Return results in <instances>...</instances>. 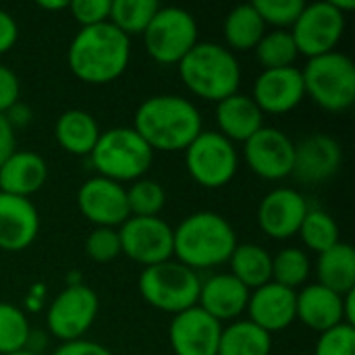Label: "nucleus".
Masks as SVG:
<instances>
[{
	"instance_id": "f03ea898",
	"label": "nucleus",
	"mask_w": 355,
	"mask_h": 355,
	"mask_svg": "<svg viewBox=\"0 0 355 355\" xmlns=\"http://www.w3.org/2000/svg\"><path fill=\"white\" fill-rule=\"evenodd\" d=\"M131 60V37L112 23L79 27L73 35L67 62L71 73L89 85H104L119 79Z\"/></svg>"
},
{
	"instance_id": "39448f33",
	"label": "nucleus",
	"mask_w": 355,
	"mask_h": 355,
	"mask_svg": "<svg viewBox=\"0 0 355 355\" xmlns=\"http://www.w3.org/2000/svg\"><path fill=\"white\" fill-rule=\"evenodd\" d=\"M154 154L133 127H112L100 133L89 162L98 177L123 185L144 179L154 162Z\"/></svg>"
},
{
	"instance_id": "a19ab883",
	"label": "nucleus",
	"mask_w": 355,
	"mask_h": 355,
	"mask_svg": "<svg viewBox=\"0 0 355 355\" xmlns=\"http://www.w3.org/2000/svg\"><path fill=\"white\" fill-rule=\"evenodd\" d=\"M52 355H114L106 345L89 341V339H77L69 343H60Z\"/></svg>"
},
{
	"instance_id": "dca6fc26",
	"label": "nucleus",
	"mask_w": 355,
	"mask_h": 355,
	"mask_svg": "<svg viewBox=\"0 0 355 355\" xmlns=\"http://www.w3.org/2000/svg\"><path fill=\"white\" fill-rule=\"evenodd\" d=\"M223 324L202 308L193 306L175 314L168 327V341L175 355H216Z\"/></svg>"
},
{
	"instance_id": "6ab92c4d",
	"label": "nucleus",
	"mask_w": 355,
	"mask_h": 355,
	"mask_svg": "<svg viewBox=\"0 0 355 355\" xmlns=\"http://www.w3.org/2000/svg\"><path fill=\"white\" fill-rule=\"evenodd\" d=\"M295 295L297 291L277 283H266L250 291L248 320L266 331L268 335L281 333L295 322Z\"/></svg>"
},
{
	"instance_id": "09e8293b",
	"label": "nucleus",
	"mask_w": 355,
	"mask_h": 355,
	"mask_svg": "<svg viewBox=\"0 0 355 355\" xmlns=\"http://www.w3.org/2000/svg\"><path fill=\"white\" fill-rule=\"evenodd\" d=\"M10 355H35V354H29V352H25V349H23V352H17V354H10Z\"/></svg>"
},
{
	"instance_id": "a18cd8bd",
	"label": "nucleus",
	"mask_w": 355,
	"mask_h": 355,
	"mask_svg": "<svg viewBox=\"0 0 355 355\" xmlns=\"http://www.w3.org/2000/svg\"><path fill=\"white\" fill-rule=\"evenodd\" d=\"M46 345H48V335H46V331L31 329V331H29V337H27V343H25V352L40 355L46 349Z\"/></svg>"
},
{
	"instance_id": "e433bc0d",
	"label": "nucleus",
	"mask_w": 355,
	"mask_h": 355,
	"mask_svg": "<svg viewBox=\"0 0 355 355\" xmlns=\"http://www.w3.org/2000/svg\"><path fill=\"white\" fill-rule=\"evenodd\" d=\"M85 256L98 264L112 262L116 256H121L119 231L108 227H96L85 239Z\"/></svg>"
},
{
	"instance_id": "1a4fd4ad",
	"label": "nucleus",
	"mask_w": 355,
	"mask_h": 355,
	"mask_svg": "<svg viewBox=\"0 0 355 355\" xmlns=\"http://www.w3.org/2000/svg\"><path fill=\"white\" fill-rule=\"evenodd\" d=\"M185 166L189 177L204 189H220L233 181L239 168L235 144L218 131L204 129L185 148Z\"/></svg>"
},
{
	"instance_id": "2f4dec72",
	"label": "nucleus",
	"mask_w": 355,
	"mask_h": 355,
	"mask_svg": "<svg viewBox=\"0 0 355 355\" xmlns=\"http://www.w3.org/2000/svg\"><path fill=\"white\" fill-rule=\"evenodd\" d=\"M297 235L302 237L304 245L316 254H322L327 250H331L333 245H337L341 241V233H339V225L337 220L318 208H310Z\"/></svg>"
},
{
	"instance_id": "4be33fe9",
	"label": "nucleus",
	"mask_w": 355,
	"mask_h": 355,
	"mask_svg": "<svg viewBox=\"0 0 355 355\" xmlns=\"http://www.w3.org/2000/svg\"><path fill=\"white\" fill-rule=\"evenodd\" d=\"M216 131L231 144H245L256 131L264 127V112L245 94H233L216 104Z\"/></svg>"
},
{
	"instance_id": "bb28decb",
	"label": "nucleus",
	"mask_w": 355,
	"mask_h": 355,
	"mask_svg": "<svg viewBox=\"0 0 355 355\" xmlns=\"http://www.w3.org/2000/svg\"><path fill=\"white\" fill-rule=\"evenodd\" d=\"M264 33H266V25L260 19L252 2L231 8L229 15L225 17V23H223L225 46L233 54L254 50Z\"/></svg>"
},
{
	"instance_id": "5701e85b",
	"label": "nucleus",
	"mask_w": 355,
	"mask_h": 355,
	"mask_svg": "<svg viewBox=\"0 0 355 355\" xmlns=\"http://www.w3.org/2000/svg\"><path fill=\"white\" fill-rule=\"evenodd\" d=\"M295 320L316 333L343 324V295L312 283L295 295Z\"/></svg>"
},
{
	"instance_id": "49530a36",
	"label": "nucleus",
	"mask_w": 355,
	"mask_h": 355,
	"mask_svg": "<svg viewBox=\"0 0 355 355\" xmlns=\"http://www.w3.org/2000/svg\"><path fill=\"white\" fill-rule=\"evenodd\" d=\"M37 8H42V10H69V0H40Z\"/></svg>"
},
{
	"instance_id": "4c0bfd02",
	"label": "nucleus",
	"mask_w": 355,
	"mask_h": 355,
	"mask_svg": "<svg viewBox=\"0 0 355 355\" xmlns=\"http://www.w3.org/2000/svg\"><path fill=\"white\" fill-rule=\"evenodd\" d=\"M314 355H355V327L343 322L320 333Z\"/></svg>"
},
{
	"instance_id": "de8ad7c7",
	"label": "nucleus",
	"mask_w": 355,
	"mask_h": 355,
	"mask_svg": "<svg viewBox=\"0 0 355 355\" xmlns=\"http://www.w3.org/2000/svg\"><path fill=\"white\" fill-rule=\"evenodd\" d=\"M333 2V6L339 10V12H347V10H354L355 8V0H331Z\"/></svg>"
},
{
	"instance_id": "0eeeda50",
	"label": "nucleus",
	"mask_w": 355,
	"mask_h": 355,
	"mask_svg": "<svg viewBox=\"0 0 355 355\" xmlns=\"http://www.w3.org/2000/svg\"><path fill=\"white\" fill-rule=\"evenodd\" d=\"M200 285V275L175 258L144 268L137 281L144 302L173 316L198 306Z\"/></svg>"
},
{
	"instance_id": "cd10ccee",
	"label": "nucleus",
	"mask_w": 355,
	"mask_h": 355,
	"mask_svg": "<svg viewBox=\"0 0 355 355\" xmlns=\"http://www.w3.org/2000/svg\"><path fill=\"white\" fill-rule=\"evenodd\" d=\"M229 266L231 275L250 291L272 281V254L258 243H237Z\"/></svg>"
},
{
	"instance_id": "9b49d317",
	"label": "nucleus",
	"mask_w": 355,
	"mask_h": 355,
	"mask_svg": "<svg viewBox=\"0 0 355 355\" xmlns=\"http://www.w3.org/2000/svg\"><path fill=\"white\" fill-rule=\"evenodd\" d=\"M289 31L297 46V54L306 58L322 56L337 50L345 31V15L339 12L331 0L312 2L304 6Z\"/></svg>"
},
{
	"instance_id": "393cba45",
	"label": "nucleus",
	"mask_w": 355,
	"mask_h": 355,
	"mask_svg": "<svg viewBox=\"0 0 355 355\" xmlns=\"http://www.w3.org/2000/svg\"><path fill=\"white\" fill-rule=\"evenodd\" d=\"M100 125L92 112L83 108L64 110L54 125V137L58 146L73 156H89L100 137Z\"/></svg>"
},
{
	"instance_id": "58836bf2",
	"label": "nucleus",
	"mask_w": 355,
	"mask_h": 355,
	"mask_svg": "<svg viewBox=\"0 0 355 355\" xmlns=\"http://www.w3.org/2000/svg\"><path fill=\"white\" fill-rule=\"evenodd\" d=\"M69 12L81 27L100 25L110 17V0H73L69 2Z\"/></svg>"
},
{
	"instance_id": "f8f14e48",
	"label": "nucleus",
	"mask_w": 355,
	"mask_h": 355,
	"mask_svg": "<svg viewBox=\"0 0 355 355\" xmlns=\"http://www.w3.org/2000/svg\"><path fill=\"white\" fill-rule=\"evenodd\" d=\"M116 231L121 254L144 268L173 258V227L160 216H129Z\"/></svg>"
},
{
	"instance_id": "a211bd4d",
	"label": "nucleus",
	"mask_w": 355,
	"mask_h": 355,
	"mask_svg": "<svg viewBox=\"0 0 355 355\" xmlns=\"http://www.w3.org/2000/svg\"><path fill=\"white\" fill-rule=\"evenodd\" d=\"M306 98L302 69H268L256 77L252 100L264 114H285L297 108Z\"/></svg>"
},
{
	"instance_id": "79ce46f5",
	"label": "nucleus",
	"mask_w": 355,
	"mask_h": 355,
	"mask_svg": "<svg viewBox=\"0 0 355 355\" xmlns=\"http://www.w3.org/2000/svg\"><path fill=\"white\" fill-rule=\"evenodd\" d=\"M19 40V25L8 10L0 8V56L10 52Z\"/></svg>"
},
{
	"instance_id": "7c9ffc66",
	"label": "nucleus",
	"mask_w": 355,
	"mask_h": 355,
	"mask_svg": "<svg viewBox=\"0 0 355 355\" xmlns=\"http://www.w3.org/2000/svg\"><path fill=\"white\" fill-rule=\"evenodd\" d=\"M256 60L260 62L262 71L268 69H285L295 67L297 60V46L289 29H270L262 35L258 46L254 48Z\"/></svg>"
},
{
	"instance_id": "6e6552de",
	"label": "nucleus",
	"mask_w": 355,
	"mask_h": 355,
	"mask_svg": "<svg viewBox=\"0 0 355 355\" xmlns=\"http://www.w3.org/2000/svg\"><path fill=\"white\" fill-rule=\"evenodd\" d=\"M196 17L181 6H160L141 33L148 56L160 64H179L198 44Z\"/></svg>"
},
{
	"instance_id": "ddd939ff",
	"label": "nucleus",
	"mask_w": 355,
	"mask_h": 355,
	"mask_svg": "<svg viewBox=\"0 0 355 355\" xmlns=\"http://www.w3.org/2000/svg\"><path fill=\"white\" fill-rule=\"evenodd\" d=\"M248 168L266 181H281L293 173L295 141L279 127H262L243 144Z\"/></svg>"
},
{
	"instance_id": "4468645a",
	"label": "nucleus",
	"mask_w": 355,
	"mask_h": 355,
	"mask_svg": "<svg viewBox=\"0 0 355 355\" xmlns=\"http://www.w3.org/2000/svg\"><path fill=\"white\" fill-rule=\"evenodd\" d=\"M77 208L94 227L119 229L131 216L127 187L98 175L81 183L77 191Z\"/></svg>"
},
{
	"instance_id": "f704fd0d",
	"label": "nucleus",
	"mask_w": 355,
	"mask_h": 355,
	"mask_svg": "<svg viewBox=\"0 0 355 355\" xmlns=\"http://www.w3.org/2000/svg\"><path fill=\"white\" fill-rule=\"evenodd\" d=\"M166 204L164 187L154 179H137L127 187V206L131 216H158Z\"/></svg>"
},
{
	"instance_id": "c9c22d12",
	"label": "nucleus",
	"mask_w": 355,
	"mask_h": 355,
	"mask_svg": "<svg viewBox=\"0 0 355 355\" xmlns=\"http://www.w3.org/2000/svg\"><path fill=\"white\" fill-rule=\"evenodd\" d=\"M252 4L264 25L272 29H291L306 6L304 0H254Z\"/></svg>"
},
{
	"instance_id": "aec40b11",
	"label": "nucleus",
	"mask_w": 355,
	"mask_h": 355,
	"mask_svg": "<svg viewBox=\"0 0 355 355\" xmlns=\"http://www.w3.org/2000/svg\"><path fill=\"white\" fill-rule=\"evenodd\" d=\"M40 233V212L29 198L0 191V250L17 254L27 250Z\"/></svg>"
},
{
	"instance_id": "c756f323",
	"label": "nucleus",
	"mask_w": 355,
	"mask_h": 355,
	"mask_svg": "<svg viewBox=\"0 0 355 355\" xmlns=\"http://www.w3.org/2000/svg\"><path fill=\"white\" fill-rule=\"evenodd\" d=\"M158 8L160 4L156 0H110L108 23H112L127 37L141 35Z\"/></svg>"
},
{
	"instance_id": "2eb2a0df",
	"label": "nucleus",
	"mask_w": 355,
	"mask_h": 355,
	"mask_svg": "<svg viewBox=\"0 0 355 355\" xmlns=\"http://www.w3.org/2000/svg\"><path fill=\"white\" fill-rule=\"evenodd\" d=\"M310 206L306 198L293 187H275L258 204V227L264 235L285 241L297 235Z\"/></svg>"
},
{
	"instance_id": "c03bdc74",
	"label": "nucleus",
	"mask_w": 355,
	"mask_h": 355,
	"mask_svg": "<svg viewBox=\"0 0 355 355\" xmlns=\"http://www.w3.org/2000/svg\"><path fill=\"white\" fill-rule=\"evenodd\" d=\"M4 116H6V121L10 123V127L17 129V127H27V125L31 123V119H33V112H31V108H29L27 104L17 102L12 108H8V110L4 112Z\"/></svg>"
},
{
	"instance_id": "a878e982",
	"label": "nucleus",
	"mask_w": 355,
	"mask_h": 355,
	"mask_svg": "<svg viewBox=\"0 0 355 355\" xmlns=\"http://www.w3.org/2000/svg\"><path fill=\"white\" fill-rule=\"evenodd\" d=\"M318 285L345 295L355 291V252L349 243L339 241L331 250L318 254L316 260Z\"/></svg>"
},
{
	"instance_id": "c85d7f7f",
	"label": "nucleus",
	"mask_w": 355,
	"mask_h": 355,
	"mask_svg": "<svg viewBox=\"0 0 355 355\" xmlns=\"http://www.w3.org/2000/svg\"><path fill=\"white\" fill-rule=\"evenodd\" d=\"M270 352L272 335H268L248 318H239L223 327L216 355H270Z\"/></svg>"
},
{
	"instance_id": "9d476101",
	"label": "nucleus",
	"mask_w": 355,
	"mask_h": 355,
	"mask_svg": "<svg viewBox=\"0 0 355 355\" xmlns=\"http://www.w3.org/2000/svg\"><path fill=\"white\" fill-rule=\"evenodd\" d=\"M100 312V300L87 285H67L48 306L46 329L60 343L85 339Z\"/></svg>"
},
{
	"instance_id": "ea45409f",
	"label": "nucleus",
	"mask_w": 355,
	"mask_h": 355,
	"mask_svg": "<svg viewBox=\"0 0 355 355\" xmlns=\"http://www.w3.org/2000/svg\"><path fill=\"white\" fill-rule=\"evenodd\" d=\"M17 102H21V81H19V75L10 67L0 64V114H4Z\"/></svg>"
},
{
	"instance_id": "37998d69",
	"label": "nucleus",
	"mask_w": 355,
	"mask_h": 355,
	"mask_svg": "<svg viewBox=\"0 0 355 355\" xmlns=\"http://www.w3.org/2000/svg\"><path fill=\"white\" fill-rule=\"evenodd\" d=\"M17 150V137H15V129L10 127V123L6 121L4 114H0V166L6 162V158Z\"/></svg>"
},
{
	"instance_id": "412c9836",
	"label": "nucleus",
	"mask_w": 355,
	"mask_h": 355,
	"mask_svg": "<svg viewBox=\"0 0 355 355\" xmlns=\"http://www.w3.org/2000/svg\"><path fill=\"white\" fill-rule=\"evenodd\" d=\"M250 300V289L241 285L231 272L212 275L202 281L198 308L210 314L216 322H235L245 312Z\"/></svg>"
},
{
	"instance_id": "72a5a7b5",
	"label": "nucleus",
	"mask_w": 355,
	"mask_h": 355,
	"mask_svg": "<svg viewBox=\"0 0 355 355\" xmlns=\"http://www.w3.org/2000/svg\"><path fill=\"white\" fill-rule=\"evenodd\" d=\"M29 331L31 327L25 312L12 304L0 302V355L23 352Z\"/></svg>"
},
{
	"instance_id": "7ed1b4c3",
	"label": "nucleus",
	"mask_w": 355,
	"mask_h": 355,
	"mask_svg": "<svg viewBox=\"0 0 355 355\" xmlns=\"http://www.w3.org/2000/svg\"><path fill=\"white\" fill-rule=\"evenodd\" d=\"M235 245V229L218 212H193L173 229V258L196 272L229 262Z\"/></svg>"
},
{
	"instance_id": "f3484780",
	"label": "nucleus",
	"mask_w": 355,
	"mask_h": 355,
	"mask_svg": "<svg viewBox=\"0 0 355 355\" xmlns=\"http://www.w3.org/2000/svg\"><path fill=\"white\" fill-rule=\"evenodd\" d=\"M343 164L341 144L327 133H312L300 144H295L293 177L308 185H318L329 181L339 173Z\"/></svg>"
},
{
	"instance_id": "473e14b6",
	"label": "nucleus",
	"mask_w": 355,
	"mask_h": 355,
	"mask_svg": "<svg viewBox=\"0 0 355 355\" xmlns=\"http://www.w3.org/2000/svg\"><path fill=\"white\" fill-rule=\"evenodd\" d=\"M312 272V262L308 254L300 248H283L272 256V283L287 289L304 287Z\"/></svg>"
},
{
	"instance_id": "20e7f679",
	"label": "nucleus",
	"mask_w": 355,
	"mask_h": 355,
	"mask_svg": "<svg viewBox=\"0 0 355 355\" xmlns=\"http://www.w3.org/2000/svg\"><path fill=\"white\" fill-rule=\"evenodd\" d=\"M181 83L208 102H220L237 94L241 83V64L237 54L216 42H198L177 64Z\"/></svg>"
},
{
	"instance_id": "b1692460",
	"label": "nucleus",
	"mask_w": 355,
	"mask_h": 355,
	"mask_svg": "<svg viewBox=\"0 0 355 355\" xmlns=\"http://www.w3.org/2000/svg\"><path fill=\"white\" fill-rule=\"evenodd\" d=\"M48 179L46 160L31 150H15L0 166V191L19 198H31Z\"/></svg>"
},
{
	"instance_id": "423d86ee",
	"label": "nucleus",
	"mask_w": 355,
	"mask_h": 355,
	"mask_svg": "<svg viewBox=\"0 0 355 355\" xmlns=\"http://www.w3.org/2000/svg\"><path fill=\"white\" fill-rule=\"evenodd\" d=\"M302 77L306 96L318 108L339 114L354 106L355 64L347 54L335 50L308 58Z\"/></svg>"
},
{
	"instance_id": "f257e3e1",
	"label": "nucleus",
	"mask_w": 355,
	"mask_h": 355,
	"mask_svg": "<svg viewBox=\"0 0 355 355\" xmlns=\"http://www.w3.org/2000/svg\"><path fill=\"white\" fill-rule=\"evenodd\" d=\"M133 129L154 152H185L204 131V121L191 100L177 94H158L137 106Z\"/></svg>"
}]
</instances>
